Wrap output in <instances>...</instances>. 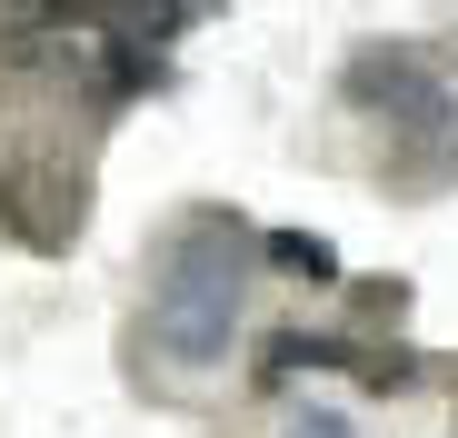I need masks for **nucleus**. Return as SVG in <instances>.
<instances>
[{
    "label": "nucleus",
    "mask_w": 458,
    "mask_h": 438,
    "mask_svg": "<svg viewBox=\"0 0 458 438\" xmlns=\"http://www.w3.org/2000/svg\"><path fill=\"white\" fill-rule=\"evenodd\" d=\"M250 219L240 209H180V230L160 240V269H149V339H160L170 369H219L229 339H240V299H250Z\"/></svg>",
    "instance_id": "f257e3e1"
},
{
    "label": "nucleus",
    "mask_w": 458,
    "mask_h": 438,
    "mask_svg": "<svg viewBox=\"0 0 458 438\" xmlns=\"http://www.w3.org/2000/svg\"><path fill=\"white\" fill-rule=\"evenodd\" d=\"M339 90H349V110L389 120V139H399V130H428V120H448V110H458V90L438 80V70H428L409 40H389V50H378V40H369V50H349V80H339Z\"/></svg>",
    "instance_id": "f03ea898"
},
{
    "label": "nucleus",
    "mask_w": 458,
    "mask_h": 438,
    "mask_svg": "<svg viewBox=\"0 0 458 438\" xmlns=\"http://www.w3.org/2000/svg\"><path fill=\"white\" fill-rule=\"evenodd\" d=\"M299 369H339V379H359V389H419L428 379V358H409V349H369V339H310V329H279L269 349H259V389H289Z\"/></svg>",
    "instance_id": "7ed1b4c3"
},
{
    "label": "nucleus",
    "mask_w": 458,
    "mask_h": 438,
    "mask_svg": "<svg viewBox=\"0 0 458 438\" xmlns=\"http://www.w3.org/2000/svg\"><path fill=\"white\" fill-rule=\"evenodd\" d=\"M81 209H90V190L70 170H40V160L0 170V230H11L21 249H70L81 240Z\"/></svg>",
    "instance_id": "20e7f679"
},
{
    "label": "nucleus",
    "mask_w": 458,
    "mask_h": 438,
    "mask_svg": "<svg viewBox=\"0 0 458 438\" xmlns=\"http://www.w3.org/2000/svg\"><path fill=\"white\" fill-rule=\"evenodd\" d=\"M259 249H269V269H289V279H310V289H339V249H329L319 230H269Z\"/></svg>",
    "instance_id": "39448f33"
},
{
    "label": "nucleus",
    "mask_w": 458,
    "mask_h": 438,
    "mask_svg": "<svg viewBox=\"0 0 458 438\" xmlns=\"http://www.w3.org/2000/svg\"><path fill=\"white\" fill-rule=\"evenodd\" d=\"M349 299H359V319H409V279H349Z\"/></svg>",
    "instance_id": "423d86ee"
},
{
    "label": "nucleus",
    "mask_w": 458,
    "mask_h": 438,
    "mask_svg": "<svg viewBox=\"0 0 458 438\" xmlns=\"http://www.w3.org/2000/svg\"><path fill=\"white\" fill-rule=\"evenodd\" d=\"M279 438H359V428H349L339 409H289V418H279Z\"/></svg>",
    "instance_id": "0eeeda50"
},
{
    "label": "nucleus",
    "mask_w": 458,
    "mask_h": 438,
    "mask_svg": "<svg viewBox=\"0 0 458 438\" xmlns=\"http://www.w3.org/2000/svg\"><path fill=\"white\" fill-rule=\"evenodd\" d=\"M180 11H190V21H199V11H209V0H180Z\"/></svg>",
    "instance_id": "6e6552de"
}]
</instances>
